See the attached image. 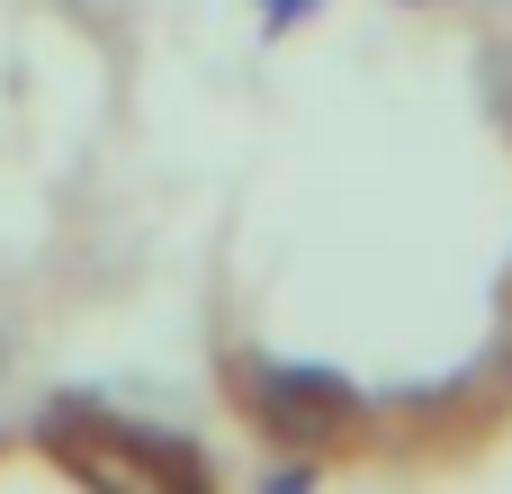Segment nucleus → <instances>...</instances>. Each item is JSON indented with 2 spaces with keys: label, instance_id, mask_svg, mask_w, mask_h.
I'll use <instances>...</instances> for the list:
<instances>
[{
  "label": "nucleus",
  "instance_id": "2",
  "mask_svg": "<svg viewBox=\"0 0 512 494\" xmlns=\"http://www.w3.org/2000/svg\"><path fill=\"white\" fill-rule=\"evenodd\" d=\"M261 18H270V36H279V27H297V18H315V0H261Z\"/></svg>",
  "mask_w": 512,
  "mask_h": 494
},
{
  "label": "nucleus",
  "instance_id": "3",
  "mask_svg": "<svg viewBox=\"0 0 512 494\" xmlns=\"http://www.w3.org/2000/svg\"><path fill=\"white\" fill-rule=\"evenodd\" d=\"M0 378H9V333H0Z\"/></svg>",
  "mask_w": 512,
  "mask_h": 494
},
{
  "label": "nucleus",
  "instance_id": "1",
  "mask_svg": "<svg viewBox=\"0 0 512 494\" xmlns=\"http://www.w3.org/2000/svg\"><path fill=\"white\" fill-rule=\"evenodd\" d=\"M252 405H261V423L270 432H297V441H324V432H342L351 423V378H333V369H261L252 378Z\"/></svg>",
  "mask_w": 512,
  "mask_h": 494
}]
</instances>
